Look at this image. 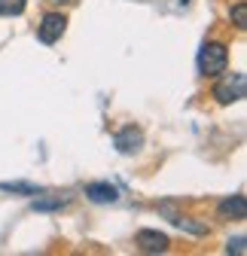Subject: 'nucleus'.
<instances>
[{
	"mask_svg": "<svg viewBox=\"0 0 247 256\" xmlns=\"http://www.w3.org/2000/svg\"><path fill=\"white\" fill-rule=\"evenodd\" d=\"M229 64V49L217 40H210L198 49V74L202 76H220Z\"/></svg>",
	"mask_w": 247,
	"mask_h": 256,
	"instance_id": "nucleus-1",
	"label": "nucleus"
},
{
	"mask_svg": "<svg viewBox=\"0 0 247 256\" xmlns=\"http://www.w3.org/2000/svg\"><path fill=\"white\" fill-rule=\"evenodd\" d=\"M226 74V70H223ZM214 98L220 104H235V101H244L247 98V76L244 74H226L217 86H214Z\"/></svg>",
	"mask_w": 247,
	"mask_h": 256,
	"instance_id": "nucleus-2",
	"label": "nucleus"
},
{
	"mask_svg": "<svg viewBox=\"0 0 247 256\" xmlns=\"http://www.w3.org/2000/svg\"><path fill=\"white\" fill-rule=\"evenodd\" d=\"M64 30H68V18L64 16L61 12H46L43 22L37 24V37H40V43L52 46V43H58L61 37H64Z\"/></svg>",
	"mask_w": 247,
	"mask_h": 256,
	"instance_id": "nucleus-3",
	"label": "nucleus"
},
{
	"mask_svg": "<svg viewBox=\"0 0 247 256\" xmlns=\"http://www.w3.org/2000/svg\"><path fill=\"white\" fill-rule=\"evenodd\" d=\"M134 244H138L140 253H165L171 241H168V235H162V232H156V229H140V232L134 235Z\"/></svg>",
	"mask_w": 247,
	"mask_h": 256,
	"instance_id": "nucleus-4",
	"label": "nucleus"
},
{
	"mask_svg": "<svg viewBox=\"0 0 247 256\" xmlns=\"http://www.w3.org/2000/svg\"><path fill=\"white\" fill-rule=\"evenodd\" d=\"M113 144H116L119 152H138V150L144 146V132H140V128H134V125H126V128H122V132L113 138Z\"/></svg>",
	"mask_w": 247,
	"mask_h": 256,
	"instance_id": "nucleus-5",
	"label": "nucleus"
},
{
	"mask_svg": "<svg viewBox=\"0 0 247 256\" xmlns=\"http://www.w3.org/2000/svg\"><path fill=\"white\" fill-rule=\"evenodd\" d=\"M86 196L92 202H98V204H113L119 198V189L113 183H88L86 186Z\"/></svg>",
	"mask_w": 247,
	"mask_h": 256,
	"instance_id": "nucleus-6",
	"label": "nucleus"
},
{
	"mask_svg": "<svg viewBox=\"0 0 247 256\" xmlns=\"http://www.w3.org/2000/svg\"><path fill=\"white\" fill-rule=\"evenodd\" d=\"M220 216H229V220H244V216H247V198H244V196H232V198L220 202Z\"/></svg>",
	"mask_w": 247,
	"mask_h": 256,
	"instance_id": "nucleus-7",
	"label": "nucleus"
},
{
	"mask_svg": "<svg viewBox=\"0 0 247 256\" xmlns=\"http://www.w3.org/2000/svg\"><path fill=\"white\" fill-rule=\"evenodd\" d=\"M0 192H18V196H40V186L37 183H22V180H12V183H0Z\"/></svg>",
	"mask_w": 247,
	"mask_h": 256,
	"instance_id": "nucleus-8",
	"label": "nucleus"
},
{
	"mask_svg": "<svg viewBox=\"0 0 247 256\" xmlns=\"http://www.w3.org/2000/svg\"><path fill=\"white\" fill-rule=\"evenodd\" d=\"M28 0H0V16H22Z\"/></svg>",
	"mask_w": 247,
	"mask_h": 256,
	"instance_id": "nucleus-9",
	"label": "nucleus"
},
{
	"mask_svg": "<svg viewBox=\"0 0 247 256\" xmlns=\"http://www.w3.org/2000/svg\"><path fill=\"white\" fill-rule=\"evenodd\" d=\"M229 18H232V24H235L238 30H244V28H247V4H244V0H241V4H235V6H232Z\"/></svg>",
	"mask_w": 247,
	"mask_h": 256,
	"instance_id": "nucleus-10",
	"label": "nucleus"
},
{
	"mask_svg": "<svg viewBox=\"0 0 247 256\" xmlns=\"http://www.w3.org/2000/svg\"><path fill=\"white\" fill-rule=\"evenodd\" d=\"M68 198H37L34 202V210H58V208H64Z\"/></svg>",
	"mask_w": 247,
	"mask_h": 256,
	"instance_id": "nucleus-11",
	"label": "nucleus"
},
{
	"mask_svg": "<svg viewBox=\"0 0 247 256\" xmlns=\"http://www.w3.org/2000/svg\"><path fill=\"white\" fill-rule=\"evenodd\" d=\"M174 222H177V226H180V229H186V232H192V235H204V232H208L204 226H198V222H192L190 216H177Z\"/></svg>",
	"mask_w": 247,
	"mask_h": 256,
	"instance_id": "nucleus-12",
	"label": "nucleus"
},
{
	"mask_svg": "<svg viewBox=\"0 0 247 256\" xmlns=\"http://www.w3.org/2000/svg\"><path fill=\"white\" fill-rule=\"evenodd\" d=\"M229 253H238V256H244V238H235V241H229V247H226Z\"/></svg>",
	"mask_w": 247,
	"mask_h": 256,
	"instance_id": "nucleus-13",
	"label": "nucleus"
},
{
	"mask_svg": "<svg viewBox=\"0 0 247 256\" xmlns=\"http://www.w3.org/2000/svg\"><path fill=\"white\" fill-rule=\"evenodd\" d=\"M46 4H52V6H55V4H70V0H46Z\"/></svg>",
	"mask_w": 247,
	"mask_h": 256,
	"instance_id": "nucleus-14",
	"label": "nucleus"
},
{
	"mask_svg": "<svg viewBox=\"0 0 247 256\" xmlns=\"http://www.w3.org/2000/svg\"><path fill=\"white\" fill-rule=\"evenodd\" d=\"M180 4H186V0H180Z\"/></svg>",
	"mask_w": 247,
	"mask_h": 256,
	"instance_id": "nucleus-15",
	"label": "nucleus"
}]
</instances>
